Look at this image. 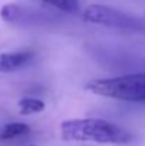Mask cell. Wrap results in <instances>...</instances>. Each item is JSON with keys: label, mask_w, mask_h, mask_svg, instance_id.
Returning <instances> with one entry per match:
<instances>
[{"label": "cell", "mask_w": 145, "mask_h": 146, "mask_svg": "<svg viewBox=\"0 0 145 146\" xmlns=\"http://www.w3.org/2000/svg\"><path fill=\"white\" fill-rule=\"evenodd\" d=\"M60 136L65 142H91L100 145H128L132 142V133L108 119L78 118L63 121Z\"/></svg>", "instance_id": "1"}, {"label": "cell", "mask_w": 145, "mask_h": 146, "mask_svg": "<svg viewBox=\"0 0 145 146\" xmlns=\"http://www.w3.org/2000/svg\"><path fill=\"white\" fill-rule=\"evenodd\" d=\"M86 88L98 97L125 102H145V72L93 80Z\"/></svg>", "instance_id": "2"}, {"label": "cell", "mask_w": 145, "mask_h": 146, "mask_svg": "<svg viewBox=\"0 0 145 146\" xmlns=\"http://www.w3.org/2000/svg\"><path fill=\"white\" fill-rule=\"evenodd\" d=\"M81 17L88 24H98V26L111 27V29L140 30L144 27V23L140 17H135L130 13H125L115 7H110L104 4L88 6L83 11Z\"/></svg>", "instance_id": "3"}, {"label": "cell", "mask_w": 145, "mask_h": 146, "mask_svg": "<svg viewBox=\"0 0 145 146\" xmlns=\"http://www.w3.org/2000/svg\"><path fill=\"white\" fill-rule=\"evenodd\" d=\"M34 57L31 50H20L0 54V72H13L29 64Z\"/></svg>", "instance_id": "4"}, {"label": "cell", "mask_w": 145, "mask_h": 146, "mask_svg": "<svg viewBox=\"0 0 145 146\" xmlns=\"http://www.w3.org/2000/svg\"><path fill=\"white\" fill-rule=\"evenodd\" d=\"M30 133V126L24 122H9L0 129V141H11Z\"/></svg>", "instance_id": "5"}, {"label": "cell", "mask_w": 145, "mask_h": 146, "mask_svg": "<svg viewBox=\"0 0 145 146\" xmlns=\"http://www.w3.org/2000/svg\"><path fill=\"white\" fill-rule=\"evenodd\" d=\"M17 109L20 115H34V113H40L46 109V104L44 101H41L40 98L34 97H23L19 99L17 102Z\"/></svg>", "instance_id": "6"}, {"label": "cell", "mask_w": 145, "mask_h": 146, "mask_svg": "<svg viewBox=\"0 0 145 146\" xmlns=\"http://www.w3.org/2000/svg\"><path fill=\"white\" fill-rule=\"evenodd\" d=\"M47 6H51L64 13H77L80 10L78 0H39Z\"/></svg>", "instance_id": "7"}, {"label": "cell", "mask_w": 145, "mask_h": 146, "mask_svg": "<svg viewBox=\"0 0 145 146\" xmlns=\"http://www.w3.org/2000/svg\"><path fill=\"white\" fill-rule=\"evenodd\" d=\"M21 17V9L16 4H4L0 9V19L6 23H17Z\"/></svg>", "instance_id": "8"}, {"label": "cell", "mask_w": 145, "mask_h": 146, "mask_svg": "<svg viewBox=\"0 0 145 146\" xmlns=\"http://www.w3.org/2000/svg\"><path fill=\"white\" fill-rule=\"evenodd\" d=\"M24 146H34V145H24Z\"/></svg>", "instance_id": "9"}]
</instances>
